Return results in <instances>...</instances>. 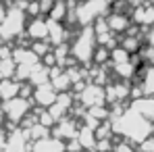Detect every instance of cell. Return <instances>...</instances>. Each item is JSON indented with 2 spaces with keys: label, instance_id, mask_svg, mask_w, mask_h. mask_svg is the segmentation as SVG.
I'll return each instance as SVG.
<instances>
[{
  "label": "cell",
  "instance_id": "21",
  "mask_svg": "<svg viewBox=\"0 0 154 152\" xmlns=\"http://www.w3.org/2000/svg\"><path fill=\"white\" fill-rule=\"evenodd\" d=\"M135 60L131 58V60H125V63H119V65H115V75L119 77V79H131V77L135 75Z\"/></svg>",
  "mask_w": 154,
  "mask_h": 152
},
{
  "label": "cell",
  "instance_id": "7",
  "mask_svg": "<svg viewBox=\"0 0 154 152\" xmlns=\"http://www.w3.org/2000/svg\"><path fill=\"white\" fill-rule=\"evenodd\" d=\"M33 102L35 104H40L42 108H48V106H52L54 102H56V98H58V92L52 88V83L48 81V83H42V85H35L33 88Z\"/></svg>",
  "mask_w": 154,
  "mask_h": 152
},
{
  "label": "cell",
  "instance_id": "33",
  "mask_svg": "<svg viewBox=\"0 0 154 152\" xmlns=\"http://www.w3.org/2000/svg\"><path fill=\"white\" fill-rule=\"evenodd\" d=\"M0 110H2V104H0Z\"/></svg>",
  "mask_w": 154,
  "mask_h": 152
},
{
  "label": "cell",
  "instance_id": "19",
  "mask_svg": "<svg viewBox=\"0 0 154 152\" xmlns=\"http://www.w3.org/2000/svg\"><path fill=\"white\" fill-rule=\"evenodd\" d=\"M77 131H79V127L75 125V121H71V119H60L58 121V125L54 129V135L56 138H60V140H73L77 138Z\"/></svg>",
  "mask_w": 154,
  "mask_h": 152
},
{
  "label": "cell",
  "instance_id": "28",
  "mask_svg": "<svg viewBox=\"0 0 154 152\" xmlns=\"http://www.w3.org/2000/svg\"><path fill=\"white\" fill-rule=\"evenodd\" d=\"M112 152H137V148L131 142H127V140H121V142H117L112 146Z\"/></svg>",
  "mask_w": 154,
  "mask_h": 152
},
{
  "label": "cell",
  "instance_id": "27",
  "mask_svg": "<svg viewBox=\"0 0 154 152\" xmlns=\"http://www.w3.org/2000/svg\"><path fill=\"white\" fill-rule=\"evenodd\" d=\"M121 46L127 52L133 54V52L140 48V40H137V38H131V36H125V38H121Z\"/></svg>",
  "mask_w": 154,
  "mask_h": 152
},
{
  "label": "cell",
  "instance_id": "4",
  "mask_svg": "<svg viewBox=\"0 0 154 152\" xmlns=\"http://www.w3.org/2000/svg\"><path fill=\"white\" fill-rule=\"evenodd\" d=\"M25 15H27L25 8H21V6H17V4L11 6V8L6 11V17H4L2 23H0V40L11 42V40L23 36V31L27 29Z\"/></svg>",
  "mask_w": 154,
  "mask_h": 152
},
{
  "label": "cell",
  "instance_id": "6",
  "mask_svg": "<svg viewBox=\"0 0 154 152\" xmlns=\"http://www.w3.org/2000/svg\"><path fill=\"white\" fill-rule=\"evenodd\" d=\"M79 102H81L85 108L104 104V102H106V90H104L100 83H90V85H85V88L79 92Z\"/></svg>",
  "mask_w": 154,
  "mask_h": 152
},
{
  "label": "cell",
  "instance_id": "13",
  "mask_svg": "<svg viewBox=\"0 0 154 152\" xmlns=\"http://www.w3.org/2000/svg\"><path fill=\"white\" fill-rule=\"evenodd\" d=\"M71 96H67L65 92H60L58 94V98H56V102L52 104V106H48V113L52 115V119L58 123L60 119H65V115L69 113V108H71Z\"/></svg>",
  "mask_w": 154,
  "mask_h": 152
},
{
  "label": "cell",
  "instance_id": "5",
  "mask_svg": "<svg viewBox=\"0 0 154 152\" xmlns=\"http://www.w3.org/2000/svg\"><path fill=\"white\" fill-rule=\"evenodd\" d=\"M29 108H31V102H29V98H23V96L4 100V104H2V113L11 123H21L27 117Z\"/></svg>",
  "mask_w": 154,
  "mask_h": 152
},
{
  "label": "cell",
  "instance_id": "32",
  "mask_svg": "<svg viewBox=\"0 0 154 152\" xmlns=\"http://www.w3.org/2000/svg\"><path fill=\"white\" fill-rule=\"evenodd\" d=\"M15 2H25V0H15Z\"/></svg>",
  "mask_w": 154,
  "mask_h": 152
},
{
  "label": "cell",
  "instance_id": "30",
  "mask_svg": "<svg viewBox=\"0 0 154 152\" xmlns=\"http://www.w3.org/2000/svg\"><path fill=\"white\" fill-rule=\"evenodd\" d=\"M146 38H148V46H152V48H154V27L148 31V36H146Z\"/></svg>",
  "mask_w": 154,
  "mask_h": 152
},
{
  "label": "cell",
  "instance_id": "22",
  "mask_svg": "<svg viewBox=\"0 0 154 152\" xmlns=\"http://www.w3.org/2000/svg\"><path fill=\"white\" fill-rule=\"evenodd\" d=\"M48 17L54 19V21H65V19L69 17V4H67L65 0H56V2L52 4V8L48 11Z\"/></svg>",
  "mask_w": 154,
  "mask_h": 152
},
{
  "label": "cell",
  "instance_id": "8",
  "mask_svg": "<svg viewBox=\"0 0 154 152\" xmlns=\"http://www.w3.org/2000/svg\"><path fill=\"white\" fill-rule=\"evenodd\" d=\"M131 21L135 25L154 27V2H144V4L135 6L131 13Z\"/></svg>",
  "mask_w": 154,
  "mask_h": 152
},
{
  "label": "cell",
  "instance_id": "20",
  "mask_svg": "<svg viewBox=\"0 0 154 152\" xmlns=\"http://www.w3.org/2000/svg\"><path fill=\"white\" fill-rule=\"evenodd\" d=\"M13 60L17 65H38L40 63V56L31 48H17L13 52Z\"/></svg>",
  "mask_w": 154,
  "mask_h": 152
},
{
  "label": "cell",
  "instance_id": "31",
  "mask_svg": "<svg viewBox=\"0 0 154 152\" xmlns=\"http://www.w3.org/2000/svg\"><path fill=\"white\" fill-rule=\"evenodd\" d=\"M6 11H8V8H4V4L0 2V23H2V19L6 17Z\"/></svg>",
  "mask_w": 154,
  "mask_h": 152
},
{
  "label": "cell",
  "instance_id": "3",
  "mask_svg": "<svg viewBox=\"0 0 154 152\" xmlns=\"http://www.w3.org/2000/svg\"><path fill=\"white\" fill-rule=\"evenodd\" d=\"M96 44H98V38H96L94 25L81 27V31L75 36V40L71 44V56L77 63H90V60H94V52L98 48Z\"/></svg>",
  "mask_w": 154,
  "mask_h": 152
},
{
  "label": "cell",
  "instance_id": "18",
  "mask_svg": "<svg viewBox=\"0 0 154 152\" xmlns=\"http://www.w3.org/2000/svg\"><path fill=\"white\" fill-rule=\"evenodd\" d=\"M19 94H21V81H17L15 77H11V79H0V98H2V100L17 98Z\"/></svg>",
  "mask_w": 154,
  "mask_h": 152
},
{
  "label": "cell",
  "instance_id": "23",
  "mask_svg": "<svg viewBox=\"0 0 154 152\" xmlns=\"http://www.w3.org/2000/svg\"><path fill=\"white\" fill-rule=\"evenodd\" d=\"M142 90H144V96H154V65H150L146 71H144V77H142Z\"/></svg>",
  "mask_w": 154,
  "mask_h": 152
},
{
  "label": "cell",
  "instance_id": "1",
  "mask_svg": "<svg viewBox=\"0 0 154 152\" xmlns=\"http://www.w3.org/2000/svg\"><path fill=\"white\" fill-rule=\"evenodd\" d=\"M110 125L115 129V135L119 133L123 140L131 144H142L154 133V123L135 113L133 108H125L123 113L110 115Z\"/></svg>",
  "mask_w": 154,
  "mask_h": 152
},
{
  "label": "cell",
  "instance_id": "34",
  "mask_svg": "<svg viewBox=\"0 0 154 152\" xmlns=\"http://www.w3.org/2000/svg\"><path fill=\"white\" fill-rule=\"evenodd\" d=\"M148 152H154V150H148Z\"/></svg>",
  "mask_w": 154,
  "mask_h": 152
},
{
  "label": "cell",
  "instance_id": "10",
  "mask_svg": "<svg viewBox=\"0 0 154 152\" xmlns=\"http://www.w3.org/2000/svg\"><path fill=\"white\" fill-rule=\"evenodd\" d=\"M27 135L25 129H19L15 133H11L6 138V146H4V152H29V146H27Z\"/></svg>",
  "mask_w": 154,
  "mask_h": 152
},
{
  "label": "cell",
  "instance_id": "9",
  "mask_svg": "<svg viewBox=\"0 0 154 152\" xmlns=\"http://www.w3.org/2000/svg\"><path fill=\"white\" fill-rule=\"evenodd\" d=\"M67 150V144L60 140V138H42V140H35L31 150L29 152H65Z\"/></svg>",
  "mask_w": 154,
  "mask_h": 152
},
{
  "label": "cell",
  "instance_id": "35",
  "mask_svg": "<svg viewBox=\"0 0 154 152\" xmlns=\"http://www.w3.org/2000/svg\"><path fill=\"white\" fill-rule=\"evenodd\" d=\"M110 152H112V150H110Z\"/></svg>",
  "mask_w": 154,
  "mask_h": 152
},
{
  "label": "cell",
  "instance_id": "16",
  "mask_svg": "<svg viewBox=\"0 0 154 152\" xmlns=\"http://www.w3.org/2000/svg\"><path fill=\"white\" fill-rule=\"evenodd\" d=\"M104 90H106V100L112 102V104L123 102L127 96H131V88L125 83V79H123L121 83H112V85H108V88H104Z\"/></svg>",
  "mask_w": 154,
  "mask_h": 152
},
{
  "label": "cell",
  "instance_id": "12",
  "mask_svg": "<svg viewBox=\"0 0 154 152\" xmlns=\"http://www.w3.org/2000/svg\"><path fill=\"white\" fill-rule=\"evenodd\" d=\"M135 113H140L142 117H146L148 121L154 123V96H140V98H133L131 106Z\"/></svg>",
  "mask_w": 154,
  "mask_h": 152
},
{
  "label": "cell",
  "instance_id": "29",
  "mask_svg": "<svg viewBox=\"0 0 154 152\" xmlns=\"http://www.w3.org/2000/svg\"><path fill=\"white\" fill-rule=\"evenodd\" d=\"M4 146H6V135H4V129L0 127V150H2Z\"/></svg>",
  "mask_w": 154,
  "mask_h": 152
},
{
  "label": "cell",
  "instance_id": "14",
  "mask_svg": "<svg viewBox=\"0 0 154 152\" xmlns=\"http://www.w3.org/2000/svg\"><path fill=\"white\" fill-rule=\"evenodd\" d=\"M67 29L63 25V21H54L48 17V42H52V46H58V44H65L67 42Z\"/></svg>",
  "mask_w": 154,
  "mask_h": 152
},
{
  "label": "cell",
  "instance_id": "15",
  "mask_svg": "<svg viewBox=\"0 0 154 152\" xmlns=\"http://www.w3.org/2000/svg\"><path fill=\"white\" fill-rule=\"evenodd\" d=\"M25 33L35 42V40H48V19H40L35 17L33 21H29Z\"/></svg>",
  "mask_w": 154,
  "mask_h": 152
},
{
  "label": "cell",
  "instance_id": "25",
  "mask_svg": "<svg viewBox=\"0 0 154 152\" xmlns=\"http://www.w3.org/2000/svg\"><path fill=\"white\" fill-rule=\"evenodd\" d=\"M15 71H17V63L13 60V56H11V58H4V60L0 63V79H11V77H15Z\"/></svg>",
  "mask_w": 154,
  "mask_h": 152
},
{
  "label": "cell",
  "instance_id": "26",
  "mask_svg": "<svg viewBox=\"0 0 154 152\" xmlns=\"http://www.w3.org/2000/svg\"><path fill=\"white\" fill-rule=\"evenodd\" d=\"M106 60H110V48H106V46L96 48V52H94V63L96 65H102Z\"/></svg>",
  "mask_w": 154,
  "mask_h": 152
},
{
  "label": "cell",
  "instance_id": "2",
  "mask_svg": "<svg viewBox=\"0 0 154 152\" xmlns=\"http://www.w3.org/2000/svg\"><path fill=\"white\" fill-rule=\"evenodd\" d=\"M110 8H112V0H81L79 4L73 6L71 15L75 23H79L81 27H90L98 19H104Z\"/></svg>",
  "mask_w": 154,
  "mask_h": 152
},
{
  "label": "cell",
  "instance_id": "11",
  "mask_svg": "<svg viewBox=\"0 0 154 152\" xmlns=\"http://www.w3.org/2000/svg\"><path fill=\"white\" fill-rule=\"evenodd\" d=\"M104 19H106V23H108V27H110L112 33H125L129 27H131V23H133L125 13H119V11H112V13L106 15Z\"/></svg>",
  "mask_w": 154,
  "mask_h": 152
},
{
  "label": "cell",
  "instance_id": "24",
  "mask_svg": "<svg viewBox=\"0 0 154 152\" xmlns=\"http://www.w3.org/2000/svg\"><path fill=\"white\" fill-rule=\"evenodd\" d=\"M110 60H112V65H119V63L131 60V52H127L121 44H117L115 48H110Z\"/></svg>",
  "mask_w": 154,
  "mask_h": 152
},
{
  "label": "cell",
  "instance_id": "17",
  "mask_svg": "<svg viewBox=\"0 0 154 152\" xmlns=\"http://www.w3.org/2000/svg\"><path fill=\"white\" fill-rule=\"evenodd\" d=\"M77 142H79V146H81V150H94L96 148V142H98V138H96V129L94 127H79V131H77Z\"/></svg>",
  "mask_w": 154,
  "mask_h": 152
}]
</instances>
